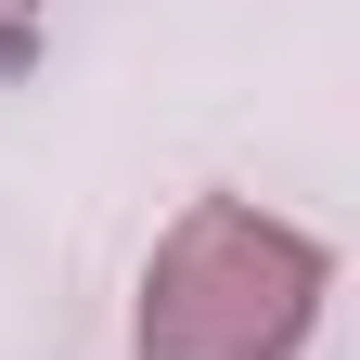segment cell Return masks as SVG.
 I'll list each match as a JSON object with an SVG mask.
<instances>
[{
  "label": "cell",
  "mask_w": 360,
  "mask_h": 360,
  "mask_svg": "<svg viewBox=\"0 0 360 360\" xmlns=\"http://www.w3.org/2000/svg\"><path fill=\"white\" fill-rule=\"evenodd\" d=\"M26 13H39V0H0V65L26 52Z\"/></svg>",
  "instance_id": "2"
},
{
  "label": "cell",
  "mask_w": 360,
  "mask_h": 360,
  "mask_svg": "<svg viewBox=\"0 0 360 360\" xmlns=\"http://www.w3.org/2000/svg\"><path fill=\"white\" fill-rule=\"evenodd\" d=\"M322 296H335L322 232H296L245 193H193L142 257L129 347L142 360H296L322 335Z\"/></svg>",
  "instance_id": "1"
}]
</instances>
